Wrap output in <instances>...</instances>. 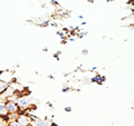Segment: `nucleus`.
Here are the masks:
<instances>
[{
  "instance_id": "nucleus-1",
  "label": "nucleus",
  "mask_w": 134,
  "mask_h": 126,
  "mask_svg": "<svg viewBox=\"0 0 134 126\" xmlns=\"http://www.w3.org/2000/svg\"><path fill=\"white\" fill-rule=\"evenodd\" d=\"M16 103L18 104V106L20 108V112H25L26 110H28L29 106L32 103V98L29 97L27 95H19L16 99Z\"/></svg>"
},
{
  "instance_id": "nucleus-2",
  "label": "nucleus",
  "mask_w": 134,
  "mask_h": 126,
  "mask_svg": "<svg viewBox=\"0 0 134 126\" xmlns=\"http://www.w3.org/2000/svg\"><path fill=\"white\" fill-rule=\"evenodd\" d=\"M5 105H6L8 114L12 115V114H19V113H20V108L18 106V104L16 103V100H14V99H7L5 102Z\"/></svg>"
},
{
  "instance_id": "nucleus-3",
  "label": "nucleus",
  "mask_w": 134,
  "mask_h": 126,
  "mask_svg": "<svg viewBox=\"0 0 134 126\" xmlns=\"http://www.w3.org/2000/svg\"><path fill=\"white\" fill-rule=\"evenodd\" d=\"M0 81H2L3 83L6 84H11L16 82L15 81V75H14V71L11 70H2L0 71Z\"/></svg>"
},
{
  "instance_id": "nucleus-4",
  "label": "nucleus",
  "mask_w": 134,
  "mask_h": 126,
  "mask_svg": "<svg viewBox=\"0 0 134 126\" xmlns=\"http://www.w3.org/2000/svg\"><path fill=\"white\" fill-rule=\"evenodd\" d=\"M17 121L19 122V123H21L24 126H27L29 124H31L32 123V117L30 115H27V114H25L24 112H20L18 116H17Z\"/></svg>"
},
{
  "instance_id": "nucleus-5",
  "label": "nucleus",
  "mask_w": 134,
  "mask_h": 126,
  "mask_svg": "<svg viewBox=\"0 0 134 126\" xmlns=\"http://www.w3.org/2000/svg\"><path fill=\"white\" fill-rule=\"evenodd\" d=\"M0 117L3 119V121H9V114L7 112V108H6V105L5 102H0Z\"/></svg>"
},
{
  "instance_id": "nucleus-6",
  "label": "nucleus",
  "mask_w": 134,
  "mask_h": 126,
  "mask_svg": "<svg viewBox=\"0 0 134 126\" xmlns=\"http://www.w3.org/2000/svg\"><path fill=\"white\" fill-rule=\"evenodd\" d=\"M36 125L37 126H49V122H48L47 118H45V119H37Z\"/></svg>"
},
{
  "instance_id": "nucleus-7",
  "label": "nucleus",
  "mask_w": 134,
  "mask_h": 126,
  "mask_svg": "<svg viewBox=\"0 0 134 126\" xmlns=\"http://www.w3.org/2000/svg\"><path fill=\"white\" fill-rule=\"evenodd\" d=\"M104 77H102L100 75H96L95 77L92 78V82H95V83H98V84H103L104 83Z\"/></svg>"
},
{
  "instance_id": "nucleus-8",
  "label": "nucleus",
  "mask_w": 134,
  "mask_h": 126,
  "mask_svg": "<svg viewBox=\"0 0 134 126\" xmlns=\"http://www.w3.org/2000/svg\"><path fill=\"white\" fill-rule=\"evenodd\" d=\"M7 126H24L21 123H19L17 119H10L9 122H8Z\"/></svg>"
},
{
  "instance_id": "nucleus-9",
  "label": "nucleus",
  "mask_w": 134,
  "mask_h": 126,
  "mask_svg": "<svg viewBox=\"0 0 134 126\" xmlns=\"http://www.w3.org/2000/svg\"><path fill=\"white\" fill-rule=\"evenodd\" d=\"M49 20H47V21H45V22H43V24H40V27H46V26H48L49 25Z\"/></svg>"
},
{
  "instance_id": "nucleus-10",
  "label": "nucleus",
  "mask_w": 134,
  "mask_h": 126,
  "mask_svg": "<svg viewBox=\"0 0 134 126\" xmlns=\"http://www.w3.org/2000/svg\"><path fill=\"white\" fill-rule=\"evenodd\" d=\"M82 54H83V55H88V49H83Z\"/></svg>"
},
{
  "instance_id": "nucleus-11",
  "label": "nucleus",
  "mask_w": 134,
  "mask_h": 126,
  "mask_svg": "<svg viewBox=\"0 0 134 126\" xmlns=\"http://www.w3.org/2000/svg\"><path fill=\"white\" fill-rule=\"evenodd\" d=\"M70 111H72L70 107H65V112H70Z\"/></svg>"
},
{
  "instance_id": "nucleus-12",
  "label": "nucleus",
  "mask_w": 134,
  "mask_h": 126,
  "mask_svg": "<svg viewBox=\"0 0 134 126\" xmlns=\"http://www.w3.org/2000/svg\"><path fill=\"white\" fill-rule=\"evenodd\" d=\"M67 90H68V88H66V87H64V88H63V89H62V91H63V93H66Z\"/></svg>"
},
{
  "instance_id": "nucleus-13",
  "label": "nucleus",
  "mask_w": 134,
  "mask_h": 126,
  "mask_svg": "<svg viewBox=\"0 0 134 126\" xmlns=\"http://www.w3.org/2000/svg\"><path fill=\"white\" fill-rule=\"evenodd\" d=\"M47 106H49L50 108H53V104H52V103H49V102H48V103H47Z\"/></svg>"
},
{
  "instance_id": "nucleus-14",
  "label": "nucleus",
  "mask_w": 134,
  "mask_h": 126,
  "mask_svg": "<svg viewBox=\"0 0 134 126\" xmlns=\"http://www.w3.org/2000/svg\"><path fill=\"white\" fill-rule=\"evenodd\" d=\"M49 125H50V126H57V124H56V123H54V122H53V123H50Z\"/></svg>"
},
{
  "instance_id": "nucleus-15",
  "label": "nucleus",
  "mask_w": 134,
  "mask_h": 126,
  "mask_svg": "<svg viewBox=\"0 0 134 126\" xmlns=\"http://www.w3.org/2000/svg\"><path fill=\"white\" fill-rule=\"evenodd\" d=\"M77 18H78V19H81V20H82V19H83V18H84V17H83V16H81V15H79V16H78V17H77Z\"/></svg>"
},
{
  "instance_id": "nucleus-16",
  "label": "nucleus",
  "mask_w": 134,
  "mask_h": 126,
  "mask_svg": "<svg viewBox=\"0 0 134 126\" xmlns=\"http://www.w3.org/2000/svg\"><path fill=\"white\" fill-rule=\"evenodd\" d=\"M27 126H37V125L34 124V123H31V124H29V125H27Z\"/></svg>"
},
{
  "instance_id": "nucleus-17",
  "label": "nucleus",
  "mask_w": 134,
  "mask_h": 126,
  "mask_svg": "<svg viewBox=\"0 0 134 126\" xmlns=\"http://www.w3.org/2000/svg\"><path fill=\"white\" fill-rule=\"evenodd\" d=\"M48 78H50V79H54V76H53V75H49Z\"/></svg>"
},
{
  "instance_id": "nucleus-18",
  "label": "nucleus",
  "mask_w": 134,
  "mask_h": 126,
  "mask_svg": "<svg viewBox=\"0 0 134 126\" xmlns=\"http://www.w3.org/2000/svg\"><path fill=\"white\" fill-rule=\"evenodd\" d=\"M87 1L91 2V3H93V2H94V0H87Z\"/></svg>"
},
{
  "instance_id": "nucleus-19",
  "label": "nucleus",
  "mask_w": 134,
  "mask_h": 126,
  "mask_svg": "<svg viewBox=\"0 0 134 126\" xmlns=\"http://www.w3.org/2000/svg\"><path fill=\"white\" fill-rule=\"evenodd\" d=\"M107 1H108V2H110V1H114V0H107Z\"/></svg>"
},
{
  "instance_id": "nucleus-20",
  "label": "nucleus",
  "mask_w": 134,
  "mask_h": 126,
  "mask_svg": "<svg viewBox=\"0 0 134 126\" xmlns=\"http://www.w3.org/2000/svg\"><path fill=\"white\" fill-rule=\"evenodd\" d=\"M132 3H133V5H134V0H132Z\"/></svg>"
}]
</instances>
